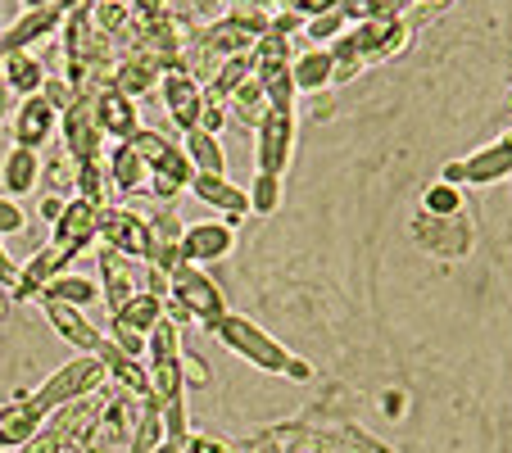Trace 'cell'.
<instances>
[{
	"instance_id": "6da1fadb",
	"label": "cell",
	"mask_w": 512,
	"mask_h": 453,
	"mask_svg": "<svg viewBox=\"0 0 512 453\" xmlns=\"http://www.w3.org/2000/svg\"><path fill=\"white\" fill-rule=\"evenodd\" d=\"M209 331H213L218 340H223L227 349H236L241 358H250V363L259 367V372H277V376L286 372L290 354H286V349H281L263 327H254L250 318H236V313H227V318H218Z\"/></svg>"
},
{
	"instance_id": "7a4b0ae2",
	"label": "cell",
	"mask_w": 512,
	"mask_h": 453,
	"mask_svg": "<svg viewBox=\"0 0 512 453\" xmlns=\"http://www.w3.org/2000/svg\"><path fill=\"white\" fill-rule=\"evenodd\" d=\"M168 299H177L182 309H191V318L200 322V327H213L218 318H227L223 290L213 286V281L204 277L195 263H186V259L168 268Z\"/></svg>"
},
{
	"instance_id": "3957f363",
	"label": "cell",
	"mask_w": 512,
	"mask_h": 453,
	"mask_svg": "<svg viewBox=\"0 0 512 453\" xmlns=\"http://www.w3.org/2000/svg\"><path fill=\"white\" fill-rule=\"evenodd\" d=\"M105 376L109 372H105V363H100V354H82V358H73V363L59 367L32 399H37L46 413H55V408L73 404V399H87L91 390H100L105 386Z\"/></svg>"
},
{
	"instance_id": "277c9868",
	"label": "cell",
	"mask_w": 512,
	"mask_h": 453,
	"mask_svg": "<svg viewBox=\"0 0 512 453\" xmlns=\"http://www.w3.org/2000/svg\"><path fill=\"white\" fill-rule=\"evenodd\" d=\"M100 236H105V250L123 254V259H150L155 254L150 222L132 209H100Z\"/></svg>"
},
{
	"instance_id": "5b68a950",
	"label": "cell",
	"mask_w": 512,
	"mask_h": 453,
	"mask_svg": "<svg viewBox=\"0 0 512 453\" xmlns=\"http://www.w3.org/2000/svg\"><path fill=\"white\" fill-rule=\"evenodd\" d=\"M254 164H259V173L268 177H281L290 164V145H295V114H277V109H268L263 114V123L254 127Z\"/></svg>"
},
{
	"instance_id": "8992f818",
	"label": "cell",
	"mask_w": 512,
	"mask_h": 453,
	"mask_svg": "<svg viewBox=\"0 0 512 453\" xmlns=\"http://www.w3.org/2000/svg\"><path fill=\"white\" fill-rule=\"evenodd\" d=\"M59 132H64V141H68L73 164H100V155H105V132H100L96 114H91V100H78L68 114H59Z\"/></svg>"
},
{
	"instance_id": "52a82bcc",
	"label": "cell",
	"mask_w": 512,
	"mask_h": 453,
	"mask_svg": "<svg viewBox=\"0 0 512 453\" xmlns=\"http://www.w3.org/2000/svg\"><path fill=\"white\" fill-rule=\"evenodd\" d=\"M159 91H164L168 118H173L182 132L200 127V109H204V87H200V78H191L186 68H173V73H164Z\"/></svg>"
},
{
	"instance_id": "ba28073f",
	"label": "cell",
	"mask_w": 512,
	"mask_h": 453,
	"mask_svg": "<svg viewBox=\"0 0 512 453\" xmlns=\"http://www.w3.org/2000/svg\"><path fill=\"white\" fill-rule=\"evenodd\" d=\"M132 150L145 159V168H150V173L177 177L182 186H191V177H195L191 159H186V150H182V145H173L168 136H159V132H136V136H132Z\"/></svg>"
},
{
	"instance_id": "9c48e42d",
	"label": "cell",
	"mask_w": 512,
	"mask_h": 453,
	"mask_svg": "<svg viewBox=\"0 0 512 453\" xmlns=\"http://www.w3.org/2000/svg\"><path fill=\"white\" fill-rule=\"evenodd\" d=\"M413 236H417V245L445 254V259H458V254L472 250V227H463L458 213L454 218H435V213H426V218L413 222Z\"/></svg>"
},
{
	"instance_id": "30bf717a",
	"label": "cell",
	"mask_w": 512,
	"mask_h": 453,
	"mask_svg": "<svg viewBox=\"0 0 512 453\" xmlns=\"http://www.w3.org/2000/svg\"><path fill=\"white\" fill-rule=\"evenodd\" d=\"M236 245V222H195V227H186L182 232V254L186 263H213L223 259V254H232Z\"/></svg>"
},
{
	"instance_id": "8fae6325",
	"label": "cell",
	"mask_w": 512,
	"mask_h": 453,
	"mask_svg": "<svg viewBox=\"0 0 512 453\" xmlns=\"http://www.w3.org/2000/svg\"><path fill=\"white\" fill-rule=\"evenodd\" d=\"M508 173H512V136H503L499 145H490V150L472 155L467 164H449L445 168V182L449 186H454V182L485 186V182H499V177H508Z\"/></svg>"
},
{
	"instance_id": "7c38bea8",
	"label": "cell",
	"mask_w": 512,
	"mask_h": 453,
	"mask_svg": "<svg viewBox=\"0 0 512 453\" xmlns=\"http://www.w3.org/2000/svg\"><path fill=\"white\" fill-rule=\"evenodd\" d=\"M91 114H96L100 132L114 136V141H132V136L141 132V118H136V109H132V96H123V91H114V87L91 96Z\"/></svg>"
},
{
	"instance_id": "4fadbf2b",
	"label": "cell",
	"mask_w": 512,
	"mask_h": 453,
	"mask_svg": "<svg viewBox=\"0 0 512 453\" xmlns=\"http://www.w3.org/2000/svg\"><path fill=\"white\" fill-rule=\"evenodd\" d=\"M55 123H59V109L37 91V96H28L19 105V114H14V141L28 145V150H41V145L50 141V132H55Z\"/></svg>"
},
{
	"instance_id": "5bb4252c",
	"label": "cell",
	"mask_w": 512,
	"mask_h": 453,
	"mask_svg": "<svg viewBox=\"0 0 512 453\" xmlns=\"http://www.w3.org/2000/svg\"><path fill=\"white\" fill-rule=\"evenodd\" d=\"M186 191H191L200 204H213L227 222H236L241 213H250V195H245L241 186H232L227 177H218V173H195Z\"/></svg>"
},
{
	"instance_id": "9a60e30c",
	"label": "cell",
	"mask_w": 512,
	"mask_h": 453,
	"mask_svg": "<svg viewBox=\"0 0 512 453\" xmlns=\"http://www.w3.org/2000/svg\"><path fill=\"white\" fill-rule=\"evenodd\" d=\"M96 236H100V204L82 200V195L78 200H68L64 213H59V222H55V241L82 250V245H91Z\"/></svg>"
},
{
	"instance_id": "2e32d148",
	"label": "cell",
	"mask_w": 512,
	"mask_h": 453,
	"mask_svg": "<svg viewBox=\"0 0 512 453\" xmlns=\"http://www.w3.org/2000/svg\"><path fill=\"white\" fill-rule=\"evenodd\" d=\"M100 277H105L109 318H114V313H123L127 304H132V299L141 295V286H136V272L127 268V259H123V254H114V250L100 254Z\"/></svg>"
},
{
	"instance_id": "e0dca14e",
	"label": "cell",
	"mask_w": 512,
	"mask_h": 453,
	"mask_svg": "<svg viewBox=\"0 0 512 453\" xmlns=\"http://www.w3.org/2000/svg\"><path fill=\"white\" fill-rule=\"evenodd\" d=\"M46 318H50V327L59 331V340H68L73 349H82V354H96L100 349V331L87 322V313L82 309H73V304H46Z\"/></svg>"
},
{
	"instance_id": "ac0fdd59",
	"label": "cell",
	"mask_w": 512,
	"mask_h": 453,
	"mask_svg": "<svg viewBox=\"0 0 512 453\" xmlns=\"http://www.w3.org/2000/svg\"><path fill=\"white\" fill-rule=\"evenodd\" d=\"M46 408L37 404L32 395H19L14 404L0 408V444H23L28 435L41 431V422H46Z\"/></svg>"
},
{
	"instance_id": "d6986e66",
	"label": "cell",
	"mask_w": 512,
	"mask_h": 453,
	"mask_svg": "<svg viewBox=\"0 0 512 453\" xmlns=\"http://www.w3.org/2000/svg\"><path fill=\"white\" fill-rule=\"evenodd\" d=\"M0 82H5L14 96L28 100L46 87V68H41V59L28 55V50H10V55L0 59Z\"/></svg>"
},
{
	"instance_id": "ffe728a7",
	"label": "cell",
	"mask_w": 512,
	"mask_h": 453,
	"mask_svg": "<svg viewBox=\"0 0 512 453\" xmlns=\"http://www.w3.org/2000/svg\"><path fill=\"white\" fill-rule=\"evenodd\" d=\"M59 19H64V0H59V5H46V10H28L5 37H0V50L10 55V50H23V46H32V41L50 37V32L59 28Z\"/></svg>"
},
{
	"instance_id": "44dd1931",
	"label": "cell",
	"mask_w": 512,
	"mask_h": 453,
	"mask_svg": "<svg viewBox=\"0 0 512 453\" xmlns=\"http://www.w3.org/2000/svg\"><path fill=\"white\" fill-rule=\"evenodd\" d=\"M96 354H100V363H105V372L114 376L118 386H127V390H132V395H141L145 404H150V381H145V367H141V358L123 354V349H118L109 336L100 340V349H96Z\"/></svg>"
},
{
	"instance_id": "7402d4cb",
	"label": "cell",
	"mask_w": 512,
	"mask_h": 453,
	"mask_svg": "<svg viewBox=\"0 0 512 453\" xmlns=\"http://www.w3.org/2000/svg\"><path fill=\"white\" fill-rule=\"evenodd\" d=\"M37 182H41L37 150L14 145L10 155H5V164H0V186H5V195H28V191H37Z\"/></svg>"
},
{
	"instance_id": "603a6c76",
	"label": "cell",
	"mask_w": 512,
	"mask_h": 453,
	"mask_svg": "<svg viewBox=\"0 0 512 453\" xmlns=\"http://www.w3.org/2000/svg\"><path fill=\"white\" fill-rule=\"evenodd\" d=\"M290 82L295 91H322L327 82H336V55L327 50H304V55L290 59Z\"/></svg>"
},
{
	"instance_id": "cb8c5ba5",
	"label": "cell",
	"mask_w": 512,
	"mask_h": 453,
	"mask_svg": "<svg viewBox=\"0 0 512 453\" xmlns=\"http://www.w3.org/2000/svg\"><path fill=\"white\" fill-rule=\"evenodd\" d=\"M109 182L132 195L150 186V168H145V159L132 150V141H118L114 150H109Z\"/></svg>"
},
{
	"instance_id": "d4e9b609",
	"label": "cell",
	"mask_w": 512,
	"mask_h": 453,
	"mask_svg": "<svg viewBox=\"0 0 512 453\" xmlns=\"http://www.w3.org/2000/svg\"><path fill=\"white\" fill-rule=\"evenodd\" d=\"M155 82H164V68H159L155 59L127 55L123 64H114V78H109V87L123 91V96H141V91H150Z\"/></svg>"
},
{
	"instance_id": "484cf974",
	"label": "cell",
	"mask_w": 512,
	"mask_h": 453,
	"mask_svg": "<svg viewBox=\"0 0 512 453\" xmlns=\"http://www.w3.org/2000/svg\"><path fill=\"white\" fill-rule=\"evenodd\" d=\"M182 150H186V159H191L195 173H218V177L227 173L223 145H218V136H213V132H204V127H191V132H186Z\"/></svg>"
},
{
	"instance_id": "4316f807",
	"label": "cell",
	"mask_w": 512,
	"mask_h": 453,
	"mask_svg": "<svg viewBox=\"0 0 512 453\" xmlns=\"http://www.w3.org/2000/svg\"><path fill=\"white\" fill-rule=\"evenodd\" d=\"M96 299V281L87 277H73V272H59L41 286V304H73V309H87Z\"/></svg>"
},
{
	"instance_id": "83f0119b",
	"label": "cell",
	"mask_w": 512,
	"mask_h": 453,
	"mask_svg": "<svg viewBox=\"0 0 512 453\" xmlns=\"http://www.w3.org/2000/svg\"><path fill=\"white\" fill-rule=\"evenodd\" d=\"M227 114L241 118L245 127H259V123H263V114H268V96H263V82H259V78L241 82V87H236L232 96H227Z\"/></svg>"
},
{
	"instance_id": "f1b7e54d",
	"label": "cell",
	"mask_w": 512,
	"mask_h": 453,
	"mask_svg": "<svg viewBox=\"0 0 512 453\" xmlns=\"http://www.w3.org/2000/svg\"><path fill=\"white\" fill-rule=\"evenodd\" d=\"M114 318H123L127 327H136V331H145V336H150V327L164 318V295H150V290H141V295H136L123 313H114Z\"/></svg>"
},
{
	"instance_id": "f546056e",
	"label": "cell",
	"mask_w": 512,
	"mask_h": 453,
	"mask_svg": "<svg viewBox=\"0 0 512 453\" xmlns=\"http://www.w3.org/2000/svg\"><path fill=\"white\" fill-rule=\"evenodd\" d=\"M263 82V96H268V109H277V114H295V82H290V68H281V73H268Z\"/></svg>"
},
{
	"instance_id": "4dcf8cb0",
	"label": "cell",
	"mask_w": 512,
	"mask_h": 453,
	"mask_svg": "<svg viewBox=\"0 0 512 453\" xmlns=\"http://www.w3.org/2000/svg\"><path fill=\"white\" fill-rule=\"evenodd\" d=\"M41 177H46V186L55 195H64V200H73V191H78V164H73V155H55L41 168Z\"/></svg>"
},
{
	"instance_id": "1f68e13d",
	"label": "cell",
	"mask_w": 512,
	"mask_h": 453,
	"mask_svg": "<svg viewBox=\"0 0 512 453\" xmlns=\"http://www.w3.org/2000/svg\"><path fill=\"white\" fill-rule=\"evenodd\" d=\"M164 417H159L155 404H145V417L136 422V435H132V453H155L159 444H164Z\"/></svg>"
},
{
	"instance_id": "d6a6232c",
	"label": "cell",
	"mask_w": 512,
	"mask_h": 453,
	"mask_svg": "<svg viewBox=\"0 0 512 453\" xmlns=\"http://www.w3.org/2000/svg\"><path fill=\"white\" fill-rule=\"evenodd\" d=\"M87 10H91L96 32H127V23L136 19L132 5H123V0H105V5H87Z\"/></svg>"
},
{
	"instance_id": "836d02e7",
	"label": "cell",
	"mask_w": 512,
	"mask_h": 453,
	"mask_svg": "<svg viewBox=\"0 0 512 453\" xmlns=\"http://www.w3.org/2000/svg\"><path fill=\"white\" fill-rule=\"evenodd\" d=\"M245 195H250V209H254V213H272V209L281 204V177L259 173V177H254V186H250Z\"/></svg>"
},
{
	"instance_id": "e575fe53",
	"label": "cell",
	"mask_w": 512,
	"mask_h": 453,
	"mask_svg": "<svg viewBox=\"0 0 512 453\" xmlns=\"http://www.w3.org/2000/svg\"><path fill=\"white\" fill-rule=\"evenodd\" d=\"M105 182H109L105 159H100V164H78V191H82V200L100 204V200H105Z\"/></svg>"
},
{
	"instance_id": "d590c367",
	"label": "cell",
	"mask_w": 512,
	"mask_h": 453,
	"mask_svg": "<svg viewBox=\"0 0 512 453\" xmlns=\"http://www.w3.org/2000/svg\"><path fill=\"white\" fill-rule=\"evenodd\" d=\"M458 209H463V195H458L449 182H440V186L426 191V213H435V218H454Z\"/></svg>"
},
{
	"instance_id": "8d00e7d4",
	"label": "cell",
	"mask_w": 512,
	"mask_h": 453,
	"mask_svg": "<svg viewBox=\"0 0 512 453\" xmlns=\"http://www.w3.org/2000/svg\"><path fill=\"white\" fill-rule=\"evenodd\" d=\"M109 340H114L123 354H132V358H145V331H136V327H127L123 318H109Z\"/></svg>"
},
{
	"instance_id": "74e56055",
	"label": "cell",
	"mask_w": 512,
	"mask_h": 453,
	"mask_svg": "<svg viewBox=\"0 0 512 453\" xmlns=\"http://www.w3.org/2000/svg\"><path fill=\"white\" fill-rule=\"evenodd\" d=\"M340 14H345V19H358V23L395 19V14H390V0H340Z\"/></svg>"
},
{
	"instance_id": "f35d334b",
	"label": "cell",
	"mask_w": 512,
	"mask_h": 453,
	"mask_svg": "<svg viewBox=\"0 0 512 453\" xmlns=\"http://www.w3.org/2000/svg\"><path fill=\"white\" fill-rule=\"evenodd\" d=\"M304 28H309V37H313V41H336V37H340V28H345V14H340V10L318 14V19H309Z\"/></svg>"
},
{
	"instance_id": "ab89813d",
	"label": "cell",
	"mask_w": 512,
	"mask_h": 453,
	"mask_svg": "<svg viewBox=\"0 0 512 453\" xmlns=\"http://www.w3.org/2000/svg\"><path fill=\"white\" fill-rule=\"evenodd\" d=\"M41 96H46L50 105L59 109V114H68V109L78 105V91L68 87V82H59V78H46V87H41Z\"/></svg>"
},
{
	"instance_id": "60d3db41",
	"label": "cell",
	"mask_w": 512,
	"mask_h": 453,
	"mask_svg": "<svg viewBox=\"0 0 512 453\" xmlns=\"http://www.w3.org/2000/svg\"><path fill=\"white\" fill-rule=\"evenodd\" d=\"M19 453H64V440H59V431L41 426L37 435H28V440L19 444Z\"/></svg>"
},
{
	"instance_id": "b9f144b4",
	"label": "cell",
	"mask_w": 512,
	"mask_h": 453,
	"mask_svg": "<svg viewBox=\"0 0 512 453\" xmlns=\"http://www.w3.org/2000/svg\"><path fill=\"white\" fill-rule=\"evenodd\" d=\"M23 209H19V200L14 195H0V236H14V232H23Z\"/></svg>"
},
{
	"instance_id": "7bdbcfd3",
	"label": "cell",
	"mask_w": 512,
	"mask_h": 453,
	"mask_svg": "<svg viewBox=\"0 0 512 453\" xmlns=\"http://www.w3.org/2000/svg\"><path fill=\"white\" fill-rule=\"evenodd\" d=\"M277 5H286V10H295V14H300V19H318V14L340 10V0H277Z\"/></svg>"
},
{
	"instance_id": "ee69618b",
	"label": "cell",
	"mask_w": 512,
	"mask_h": 453,
	"mask_svg": "<svg viewBox=\"0 0 512 453\" xmlns=\"http://www.w3.org/2000/svg\"><path fill=\"white\" fill-rule=\"evenodd\" d=\"M186 186L177 182V177H164V173H150V195H155V200H177V195H182Z\"/></svg>"
},
{
	"instance_id": "f6af8a7d",
	"label": "cell",
	"mask_w": 512,
	"mask_h": 453,
	"mask_svg": "<svg viewBox=\"0 0 512 453\" xmlns=\"http://www.w3.org/2000/svg\"><path fill=\"white\" fill-rule=\"evenodd\" d=\"M0 286L10 290V295L23 286V272H19V263H14L10 254H5V245H0Z\"/></svg>"
},
{
	"instance_id": "bcb514c9",
	"label": "cell",
	"mask_w": 512,
	"mask_h": 453,
	"mask_svg": "<svg viewBox=\"0 0 512 453\" xmlns=\"http://www.w3.org/2000/svg\"><path fill=\"white\" fill-rule=\"evenodd\" d=\"M182 453H227V444L213 440V435H186Z\"/></svg>"
},
{
	"instance_id": "7dc6e473",
	"label": "cell",
	"mask_w": 512,
	"mask_h": 453,
	"mask_svg": "<svg viewBox=\"0 0 512 453\" xmlns=\"http://www.w3.org/2000/svg\"><path fill=\"white\" fill-rule=\"evenodd\" d=\"M182 367H186V381H191V386H209V367L195 354H186V349H182Z\"/></svg>"
},
{
	"instance_id": "c3c4849f",
	"label": "cell",
	"mask_w": 512,
	"mask_h": 453,
	"mask_svg": "<svg viewBox=\"0 0 512 453\" xmlns=\"http://www.w3.org/2000/svg\"><path fill=\"white\" fill-rule=\"evenodd\" d=\"M64 195H46V200H41V218H50V222H59V213H64Z\"/></svg>"
},
{
	"instance_id": "681fc988",
	"label": "cell",
	"mask_w": 512,
	"mask_h": 453,
	"mask_svg": "<svg viewBox=\"0 0 512 453\" xmlns=\"http://www.w3.org/2000/svg\"><path fill=\"white\" fill-rule=\"evenodd\" d=\"M281 376H290V381H309V376H313V367L304 363V358H290V363H286V372H281Z\"/></svg>"
},
{
	"instance_id": "f907efd6",
	"label": "cell",
	"mask_w": 512,
	"mask_h": 453,
	"mask_svg": "<svg viewBox=\"0 0 512 453\" xmlns=\"http://www.w3.org/2000/svg\"><path fill=\"white\" fill-rule=\"evenodd\" d=\"M136 19H150V14H164V0H132Z\"/></svg>"
},
{
	"instance_id": "816d5d0a",
	"label": "cell",
	"mask_w": 512,
	"mask_h": 453,
	"mask_svg": "<svg viewBox=\"0 0 512 453\" xmlns=\"http://www.w3.org/2000/svg\"><path fill=\"white\" fill-rule=\"evenodd\" d=\"M404 5H431V10H435L440 0H390V14H395V19H399V10H404Z\"/></svg>"
},
{
	"instance_id": "f5cc1de1",
	"label": "cell",
	"mask_w": 512,
	"mask_h": 453,
	"mask_svg": "<svg viewBox=\"0 0 512 453\" xmlns=\"http://www.w3.org/2000/svg\"><path fill=\"white\" fill-rule=\"evenodd\" d=\"M46 5H59V0H28V10H46Z\"/></svg>"
},
{
	"instance_id": "db71d44e",
	"label": "cell",
	"mask_w": 512,
	"mask_h": 453,
	"mask_svg": "<svg viewBox=\"0 0 512 453\" xmlns=\"http://www.w3.org/2000/svg\"><path fill=\"white\" fill-rule=\"evenodd\" d=\"M155 453H182V449H177V444H168V440H164V444H159Z\"/></svg>"
},
{
	"instance_id": "11a10c76",
	"label": "cell",
	"mask_w": 512,
	"mask_h": 453,
	"mask_svg": "<svg viewBox=\"0 0 512 453\" xmlns=\"http://www.w3.org/2000/svg\"><path fill=\"white\" fill-rule=\"evenodd\" d=\"M82 5H105V0H82Z\"/></svg>"
},
{
	"instance_id": "9f6ffc18",
	"label": "cell",
	"mask_w": 512,
	"mask_h": 453,
	"mask_svg": "<svg viewBox=\"0 0 512 453\" xmlns=\"http://www.w3.org/2000/svg\"><path fill=\"white\" fill-rule=\"evenodd\" d=\"M503 109H508V114H512V96H508V105H503Z\"/></svg>"
}]
</instances>
